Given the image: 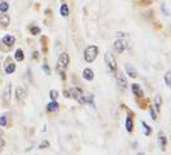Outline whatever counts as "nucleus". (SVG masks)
<instances>
[{
  "label": "nucleus",
  "mask_w": 171,
  "mask_h": 155,
  "mask_svg": "<svg viewBox=\"0 0 171 155\" xmlns=\"http://www.w3.org/2000/svg\"><path fill=\"white\" fill-rule=\"evenodd\" d=\"M98 52H99V49L97 45H89L84 50V59L86 61L88 64H90V62L95 61V58L98 56Z\"/></svg>",
  "instance_id": "1"
},
{
  "label": "nucleus",
  "mask_w": 171,
  "mask_h": 155,
  "mask_svg": "<svg viewBox=\"0 0 171 155\" xmlns=\"http://www.w3.org/2000/svg\"><path fill=\"white\" fill-rule=\"evenodd\" d=\"M68 64H70V56H68V53H66V52H63V53L59 56V58H58L57 70H61L63 72V70L67 69Z\"/></svg>",
  "instance_id": "2"
},
{
  "label": "nucleus",
  "mask_w": 171,
  "mask_h": 155,
  "mask_svg": "<svg viewBox=\"0 0 171 155\" xmlns=\"http://www.w3.org/2000/svg\"><path fill=\"white\" fill-rule=\"evenodd\" d=\"M104 61H105V65L108 66V69H110L112 72H115V71L117 70V62H116V58H115V56L111 53V52H107V53H105Z\"/></svg>",
  "instance_id": "3"
},
{
  "label": "nucleus",
  "mask_w": 171,
  "mask_h": 155,
  "mask_svg": "<svg viewBox=\"0 0 171 155\" xmlns=\"http://www.w3.org/2000/svg\"><path fill=\"white\" fill-rule=\"evenodd\" d=\"M115 79H116V83H117V85L121 87V88H127V79L125 76V74L122 71H119V70H116L115 71Z\"/></svg>",
  "instance_id": "4"
},
{
  "label": "nucleus",
  "mask_w": 171,
  "mask_h": 155,
  "mask_svg": "<svg viewBox=\"0 0 171 155\" xmlns=\"http://www.w3.org/2000/svg\"><path fill=\"white\" fill-rule=\"evenodd\" d=\"M113 48H115V50L117 52V53H122L124 50H126L127 48H129V43H127V40H125V39H119V40L115 41Z\"/></svg>",
  "instance_id": "5"
},
{
  "label": "nucleus",
  "mask_w": 171,
  "mask_h": 155,
  "mask_svg": "<svg viewBox=\"0 0 171 155\" xmlns=\"http://www.w3.org/2000/svg\"><path fill=\"white\" fill-rule=\"evenodd\" d=\"M26 97H27V90H26V88L22 87V85L17 87V89H16V100H17L18 102H23Z\"/></svg>",
  "instance_id": "6"
},
{
  "label": "nucleus",
  "mask_w": 171,
  "mask_h": 155,
  "mask_svg": "<svg viewBox=\"0 0 171 155\" xmlns=\"http://www.w3.org/2000/svg\"><path fill=\"white\" fill-rule=\"evenodd\" d=\"M82 78L85 79V80H88V81H91L93 79H94V71L91 70V69H84V71H82Z\"/></svg>",
  "instance_id": "7"
},
{
  "label": "nucleus",
  "mask_w": 171,
  "mask_h": 155,
  "mask_svg": "<svg viewBox=\"0 0 171 155\" xmlns=\"http://www.w3.org/2000/svg\"><path fill=\"white\" fill-rule=\"evenodd\" d=\"M2 41H3L5 45L12 47V45H14V43H16V39H14V36H12V35H4L3 39H2Z\"/></svg>",
  "instance_id": "8"
},
{
  "label": "nucleus",
  "mask_w": 171,
  "mask_h": 155,
  "mask_svg": "<svg viewBox=\"0 0 171 155\" xmlns=\"http://www.w3.org/2000/svg\"><path fill=\"white\" fill-rule=\"evenodd\" d=\"M125 70H126V74L129 75L130 78H134V79L138 78V72H136V70H135L131 65H126V66H125Z\"/></svg>",
  "instance_id": "9"
},
{
  "label": "nucleus",
  "mask_w": 171,
  "mask_h": 155,
  "mask_svg": "<svg viewBox=\"0 0 171 155\" xmlns=\"http://www.w3.org/2000/svg\"><path fill=\"white\" fill-rule=\"evenodd\" d=\"M161 106H162V98H161V96H156V98H154V110H156V112L158 114L159 111H161Z\"/></svg>",
  "instance_id": "10"
},
{
  "label": "nucleus",
  "mask_w": 171,
  "mask_h": 155,
  "mask_svg": "<svg viewBox=\"0 0 171 155\" xmlns=\"http://www.w3.org/2000/svg\"><path fill=\"white\" fill-rule=\"evenodd\" d=\"M131 90H133V93L136 97H142L143 96V90L140 89V87H139L138 84H133L131 85Z\"/></svg>",
  "instance_id": "11"
},
{
  "label": "nucleus",
  "mask_w": 171,
  "mask_h": 155,
  "mask_svg": "<svg viewBox=\"0 0 171 155\" xmlns=\"http://www.w3.org/2000/svg\"><path fill=\"white\" fill-rule=\"evenodd\" d=\"M158 143H159V147H161V150L166 149V137L164 136L162 133L158 134Z\"/></svg>",
  "instance_id": "12"
},
{
  "label": "nucleus",
  "mask_w": 171,
  "mask_h": 155,
  "mask_svg": "<svg viewBox=\"0 0 171 155\" xmlns=\"http://www.w3.org/2000/svg\"><path fill=\"white\" fill-rule=\"evenodd\" d=\"M58 107H59V105H58L57 101H51V102H49L46 105V110L48 111H57Z\"/></svg>",
  "instance_id": "13"
},
{
  "label": "nucleus",
  "mask_w": 171,
  "mask_h": 155,
  "mask_svg": "<svg viewBox=\"0 0 171 155\" xmlns=\"http://www.w3.org/2000/svg\"><path fill=\"white\" fill-rule=\"evenodd\" d=\"M59 12H61L62 17H68V14H70V8H68V5H67V4H62Z\"/></svg>",
  "instance_id": "14"
},
{
  "label": "nucleus",
  "mask_w": 171,
  "mask_h": 155,
  "mask_svg": "<svg viewBox=\"0 0 171 155\" xmlns=\"http://www.w3.org/2000/svg\"><path fill=\"white\" fill-rule=\"evenodd\" d=\"M134 129V123H133V118L129 115L126 118V131L127 132H133Z\"/></svg>",
  "instance_id": "15"
},
{
  "label": "nucleus",
  "mask_w": 171,
  "mask_h": 155,
  "mask_svg": "<svg viewBox=\"0 0 171 155\" xmlns=\"http://www.w3.org/2000/svg\"><path fill=\"white\" fill-rule=\"evenodd\" d=\"M9 22H10V18H9L8 14H2V16H0V25H2V26H8Z\"/></svg>",
  "instance_id": "16"
},
{
  "label": "nucleus",
  "mask_w": 171,
  "mask_h": 155,
  "mask_svg": "<svg viewBox=\"0 0 171 155\" xmlns=\"http://www.w3.org/2000/svg\"><path fill=\"white\" fill-rule=\"evenodd\" d=\"M14 58H16V61H23V58H25L23 50L22 49H17L16 53H14Z\"/></svg>",
  "instance_id": "17"
},
{
  "label": "nucleus",
  "mask_w": 171,
  "mask_h": 155,
  "mask_svg": "<svg viewBox=\"0 0 171 155\" xmlns=\"http://www.w3.org/2000/svg\"><path fill=\"white\" fill-rule=\"evenodd\" d=\"M142 127H143V132H144L145 136H149V134H151V132H152L151 127H149L145 121H142Z\"/></svg>",
  "instance_id": "18"
},
{
  "label": "nucleus",
  "mask_w": 171,
  "mask_h": 155,
  "mask_svg": "<svg viewBox=\"0 0 171 155\" xmlns=\"http://www.w3.org/2000/svg\"><path fill=\"white\" fill-rule=\"evenodd\" d=\"M14 70H16V65L14 64H8L5 66V72H7V74H13Z\"/></svg>",
  "instance_id": "19"
},
{
  "label": "nucleus",
  "mask_w": 171,
  "mask_h": 155,
  "mask_svg": "<svg viewBox=\"0 0 171 155\" xmlns=\"http://www.w3.org/2000/svg\"><path fill=\"white\" fill-rule=\"evenodd\" d=\"M9 96H10V84H8L7 88L4 89V95H3V97H4V100L9 101Z\"/></svg>",
  "instance_id": "20"
},
{
  "label": "nucleus",
  "mask_w": 171,
  "mask_h": 155,
  "mask_svg": "<svg viewBox=\"0 0 171 155\" xmlns=\"http://www.w3.org/2000/svg\"><path fill=\"white\" fill-rule=\"evenodd\" d=\"M165 81L167 87H171V71H167L165 74Z\"/></svg>",
  "instance_id": "21"
},
{
  "label": "nucleus",
  "mask_w": 171,
  "mask_h": 155,
  "mask_svg": "<svg viewBox=\"0 0 171 155\" xmlns=\"http://www.w3.org/2000/svg\"><path fill=\"white\" fill-rule=\"evenodd\" d=\"M59 97V93H58V90H54V89H51L50 90V98H51V101H57V98Z\"/></svg>",
  "instance_id": "22"
},
{
  "label": "nucleus",
  "mask_w": 171,
  "mask_h": 155,
  "mask_svg": "<svg viewBox=\"0 0 171 155\" xmlns=\"http://www.w3.org/2000/svg\"><path fill=\"white\" fill-rule=\"evenodd\" d=\"M8 9H9V4H8V3H4V2H2V3H0V12L5 13Z\"/></svg>",
  "instance_id": "23"
},
{
  "label": "nucleus",
  "mask_w": 171,
  "mask_h": 155,
  "mask_svg": "<svg viewBox=\"0 0 171 155\" xmlns=\"http://www.w3.org/2000/svg\"><path fill=\"white\" fill-rule=\"evenodd\" d=\"M149 114H151V116H152L153 120H157V112H156V110L153 109V106L149 107Z\"/></svg>",
  "instance_id": "24"
},
{
  "label": "nucleus",
  "mask_w": 171,
  "mask_h": 155,
  "mask_svg": "<svg viewBox=\"0 0 171 155\" xmlns=\"http://www.w3.org/2000/svg\"><path fill=\"white\" fill-rule=\"evenodd\" d=\"M30 31H31V34H32V35H37V34H40V28H39V27H36V26L31 27V28H30Z\"/></svg>",
  "instance_id": "25"
},
{
  "label": "nucleus",
  "mask_w": 171,
  "mask_h": 155,
  "mask_svg": "<svg viewBox=\"0 0 171 155\" xmlns=\"http://www.w3.org/2000/svg\"><path fill=\"white\" fill-rule=\"evenodd\" d=\"M7 126V116L3 115V116H0V127H4Z\"/></svg>",
  "instance_id": "26"
},
{
  "label": "nucleus",
  "mask_w": 171,
  "mask_h": 155,
  "mask_svg": "<svg viewBox=\"0 0 171 155\" xmlns=\"http://www.w3.org/2000/svg\"><path fill=\"white\" fill-rule=\"evenodd\" d=\"M48 146H49V142H48V141H42V142L39 145V149L42 150V149H45V147H48Z\"/></svg>",
  "instance_id": "27"
},
{
  "label": "nucleus",
  "mask_w": 171,
  "mask_h": 155,
  "mask_svg": "<svg viewBox=\"0 0 171 155\" xmlns=\"http://www.w3.org/2000/svg\"><path fill=\"white\" fill-rule=\"evenodd\" d=\"M4 145H5V141L3 138H0V151H2V149L4 147Z\"/></svg>",
  "instance_id": "28"
},
{
  "label": "nucleus",
  "mask_w": 171,
  "mask_h": 155,
  "mask_svg": "<svg viewBox=\"0 0 171 155\" xmlns=\"http://www.w3.org/2000/svg\"><path fill=\"white\" fill-rule=\"evenodd\" d=\"M42 69H44V71H45V72L50 74V70H49V66H48V65H44V66H42Z\"/></svg>",
  "instance_id": "29"
},
{
  "label": "nucleus",
  "mask_w": 171,
  "mask_h": 155,
  "mask_svg": "<svg viewBox=\"0 0 171 155\" xmlns=\"http://www.w3.org/2000/svg\"><path fill=\"white\" fill-rule=\"evenodd\" d=\"M143 3H144V5H148L152 3V0H143Z\"/></svg>",
  "instance_id": "30"
},
{
  "label": "nucleus",
  "mask_w": 171,
  "mask_h": 155,
  "mask_svg": "<svg viewBox=\"0 0 171 155\" xmlns=\"http://www.w3.org/2000/svg\"><path fill=\"white\" fill-rule=\"evenodd\" d=\"M39 56V53H37V52H34V58H36Z\"/></svg>",
  "instance_id": "31"
}]
</instances>
